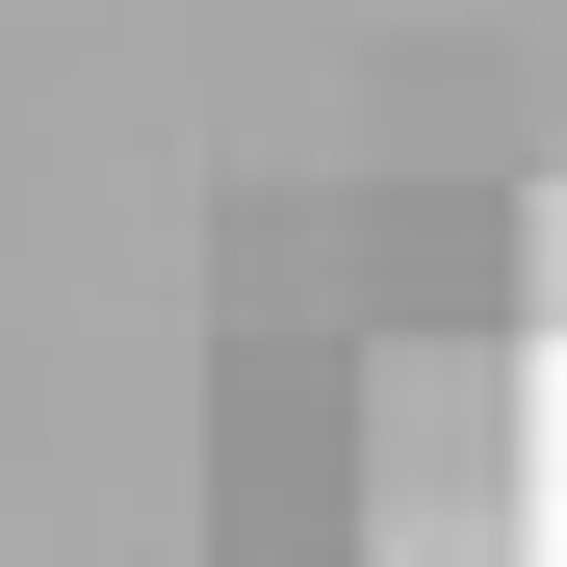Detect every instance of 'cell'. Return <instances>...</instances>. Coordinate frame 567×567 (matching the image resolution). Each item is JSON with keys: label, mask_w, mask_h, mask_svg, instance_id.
<instances>
[{"label": "cell", "mask_w": 567, "mask_h": 567, "mask_svg": "<svg viewBox=\"0 0 567 567\" xmlns=\"http://www.w3.org/2000/svg\"><path fill=\"white\" fill-rule=\"evenodd\" d=\"M310 516L336 567H567V207L413 233L388 336H310Z\"/></svg>", "instance_id": "6da1fadb"}]
</instances>
